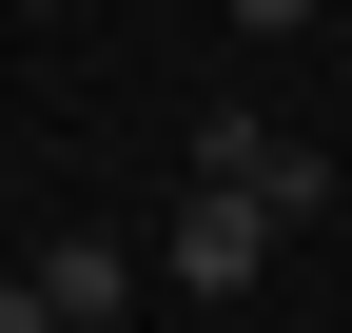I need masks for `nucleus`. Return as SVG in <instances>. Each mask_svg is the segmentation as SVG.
<instances>
[{
  "mask_svg": "<svg viewBox=\"0 0 352 333\" xmlns=\"http://www.w3.org/2000/svg\"><path fill=\"white\" fill-rule=\"evenodd\" d=\"M274 196H235V177H176V294H254V275H274Z\"/></svg>",
  "mask_w": 352,
  "mask_h": 333,
  "instance_id": "nucleus-1",
  "label": "nucleus"
},
{
  "mask_svg": "<svg viewBox=\"0 0 352 333\" xmlns=\"http://www.w3.org/2000/svg\"><path fill=\"white\" fill-rule=\"evenodd\" d=\"M176 157H196V177H235V196H274V216H333V157L274 138V118H196Z\"/></svg>",
  "mask_w": 352,
  "mask_h": 333,
  "instance_id": "nucleus-2",
  "label": "nucleus"
},
{
  "mask_svg": "<svg viewBox=\"0 0 352 333\" xmlns=\"http://www.w3.org/2000/svg\"><path fill=\"white\" fill-rule=\"evenodd\" d=\"M39 314L59 333H118L138 314V255H118V235H59V255H39Z\"/></svg>",
  "mask_w": 352,
  "mask_h": 333,
  "instance_id": "nucleus-3",
  "label": "nucleus"
},
{
  "mask_svg": "<svg viewBox=\"0 0 352 333\" xmlns=\"http://www.w3.org/2000/svg\"><path fill=\"white\" fill-rule=\"evenodd\" d=\"M0 333H59V314H39V275H0Z\"/></svg>",
  "mask_w": 352,
  "mask_h": 333,
  "instance_id": "nucleus-4",
  "label": "nucleus"
},
{
  "mask_svg": "<svg viewBox=\"0 0 352 333\" xmlns=\"http://www.w3.org/2000/svg\"><path fill=\"white\" fill-rule=\"evenodd\" d=\"M235 20H254V39H294V20H314V0H235Z\"/></svg>",
  "mask_w": 352,
  "mask_h": 333,
  "instance_id": "nucleus-5",
  "label": "nucleus"
}]
</instances>
